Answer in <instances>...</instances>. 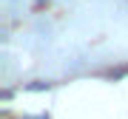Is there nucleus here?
Here are the masks:
<instances>
[]
</instances>
